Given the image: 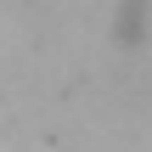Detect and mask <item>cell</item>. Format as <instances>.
Segmentation results:
<instances>
[{
	"label": "cell",
	"mask_w": 152,
	"mask_h": 152,
	"mask_svg": "<svg viewBox=\"0 0 152 152\" xmlns=\"http://www.w3.org/2000/svg\"><path fill=\"white\" fill-rule=\"evenodd\" d=\"M147 23H152V11H147V6H141V0H124V6L113 11V39H118V45H141Z\"/></svg>",
	"instance_id": "obj_1"
}]
</instances>
